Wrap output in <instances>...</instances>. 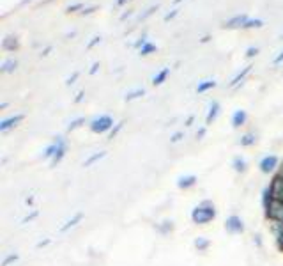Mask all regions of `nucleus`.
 Returning a JSON list of instances; mask_svg holds the SVG:
<instances>
[{"label":"nucleus","instance_id":"1","mask_svg":"<svg viewBox=\"0 0 283 266\" xmlns=\"http://www.w3.org/2000/svg\"><path fill=\"white\" fill-rule=\"evenodd\" d=\"M216 218V208L211 201H204L202 204H198L196 208H193L191 211V220L196 226H205Z\"/></svg>","mask_w":283,"mask_h":266},{"label":"nucleus","instance_id":"2","mask_svg":"<svg viewBox=\"0 0 283 266\" xmlns=\"http://www.w3.org/2000/svg\"><path fill=\"white\" fill-rule=\"evenodd\" d=\"M113 128V119L110 117V115H99V117H96L90 123V132L94 133H106V132H112Z\"/></svg>","mask_w":283,"mask_h":266},{"label":"nucleus","instance_id":"3","mask_svg":"<svg viewBox=\"0 0 283 266\" xmlns=\"http://www.w3.org/2000/svg\"><path fill=\"white\" fill-rule=\"evenodd\" d=\"M265 218L269 222H282L283 224V202L273 199L265 209Z\"/></svg>","mask_w":283,"mask_h":266},{"label":"nucleus","instance_id":"4","mask_svg":"<svg viewBox=\"0 0 283 266\" xmlns=\"http://www.w3.org/2000/svg\"><path fill=\"white\" fill-rule=\"evenodd\" d=\"M278 163H280V160L276 154H267V156H264L262 160H260L259 167L264 174H273L276 169H280Z\"/></svg>","mask_w":283,"mask_h":266},{"label":"nucleus","instance_id":"5","mask_svg":"<svg viewBox=\"0 0 283 266\" xmlns=\"http://www.w3.org/2000/svg\"><path fill=\"white\" fill-rule=\"evenodd\" d=\"M225 229L229 232H232V234H241V232H244L243 218L237 217V215H230V217L227 218V222H225Z\"/></svg>","mask_w":283,"mask_h":266},{"label":"nucleus","instance_id":"6","mask_svg":"<svg viewBox=\"0 0 283 266\" xmlns=\"http://www.w3.org/2000/svg\"><path fill=\"white\" fill-rule=\"evenodd\" d=\"M269 188H271L273 199H276V201H282L283 202V177L276 174V176L273 177V181L269 183Z\"/></svg>","mask_w":283,"mask_h":266},{"label":"nucleus","instance_id":"7","mask_svg":"<svg viewBox=\"0 0 283 266\" xmlns=\"http://www.w3.org/2000/svg\"><path fill=\"white\" fill-rule=\"evenodd\" d=\"M23 121V114H18V115H13V117H7L4 119L2 123H0V132L5 133L9 132L11 128H15V126H18V124Z\"/></svg>","mask_w":283,"mask_h":266},{"label":"nucleus","instance_id":"8","mask_svg":"<svg viewBox=\"0 0 283 266\" xmlns=\"http://www.w3.org/2000/svg\"><path fill=\"white\" fill-rule=\"evenodd\" d=\"M246 21H248V16L246 15H235L234 18H230L229 21H225L223 27L225 29H239V27L243 29Z\"/></svg>","mask_w":283,"mask_h":266},{"label":"nucleus","instance_id":"9","mask_svg":"<svg viewBox=\"0 0 283 266\" xmlns=\"http://www.w3.org/2000/svg\"><path fill=\"white\" fill-rule=\"evenodd\" d=\"M55 140H57V144H59V148H57V153H55V156L52 158V165H53V167L57 165V163L62 162L64 154H66V149H68V146H66V140H64L62 137H57Z\"/></svg>","mask_w":283,"mask_h":266},{"label":"nucleus","instance_id":"10","mask_svg":"<svg viewBox=\"0 0 283 266\" xmlns=\"http://www.w3.org/2000/svg\"><path fill=\"white\" fill-rule=\"evenodd\" d=\"M246 119H248V114L244 112V110H235L234 115H232V126L234 128H241L246 124Z\"/></svg>","mask_w":283,"mask_h":266},{"label":"nucleus","instance_id":"11","mask_svg":"<svg viewBox=\"0 0 283 266\" xmlns=\"http://www.w3.org/2000/svg\"><path fill=\"white\" fill-rule=\"evenodd\" d=\"M196 181H198V179H196V176H182V177H179L177 187L181 188V190H188V188L195 187Z\"/></svg>","mask_w":283,"mask_h":266},{"label":"nucleus","instance_id":"12","mask_svg":"<svg viewBox=\"0 0 283 266\" xmlns=\"http://www.w3.org/2000/svg\"><path fill=\"white\" fill-rule=\"evenodd\" d=\"M251 68H253V66H246V68H243V71H239V73H237L234 78H232V82H230V87H237V85L243 84V80L249 75Z\"/></svg>","mask_w":283,"mask_h":266},{"label":"nucleus","instance_id":"13","mask_svg":"<svg viewBox=\"0 0 283 266\" xmlns=\"http://www.w3.org/2000/svg\"><path fill=\"white\" fill-rule=\"evenodd\" d=\"M218 114H220V103H218V101H212V105H211V109H209V114H207V117H205V124L212 123V121L218 117Z\"/></svg>","mask_w":283,"mask_h":266},{"label":"nucleus","instance_id":"14","mask_svg":"<svg viewBox=\"0 0 283 266\" xmlns=\"http://www.w3.org/2000/svg\"><path fill=\"white\" fill-rule=\"evenodd\" d=\"M18 41H16V38H11V36H7L4 41H2V48L7 50V52H15V50H18Z\"/></svg>","mask_w":283,"mask_h":266},{"label":"nucleus","instance_id":"15","mask_svg":"<svg viewBox=\"0 0 283 266\" xmlns=\"http://www.w3.org/2000/svg\"><path fill=\"white\" fill-rule=\"evenodd\" d=\"M232 167H234L235 172L243 174V172H246V169H248V165H246V160H244V158L235 156V158H234V162H232Z\"/></svg>","mask_w":283,"mask_h":266},{"label":"nucleus","instance_id":"16","mask_svg":"<svg viewBox=\"0 0 283 266\" xmlns=\"http://www.w3.org/2000/svg\"><path fill=\"white\" fill-rule=\"evenodd\" d=\"M82 218H83V213H76V215H74V217L71 218V220H68V222H66V224H64L62 227H60V232L69 231V229H71V227L76 226L78 222H82Z\"/></svg>","mask_w":283,"mask_h":266},{"label":"nucleus","instance_id":"17","mask_svg":"<svg viewBox=\"0 0 283 266\" xmlns=\"http://www.w3.org/2000/svg\"><path fill=\"white\" fill-rule=\"evenodd\" d=\"M168 75H170V68L161 69L159 73L154 75V78H152V85H161L163 82L166 80V76H168Z\"/></svg>","mask_w":283,"mask_h":266},{"label":"nucleus","instance_id":"18","mask_svg":"<svg viewBox=\"0 0 283 266\" xmlns=\"http://www.w3.org/2000/svg\"><path fill=\"white\" fill-rule=\"evenodd\" d=\"M214 87H216L214 80H205V82H200V84L196 85V93L204 94V93H207V91H211V89H214Z\"/></svg>","mask_w":283,"mask_h":266},{"label":"nucleus","instance_id":"19","mask_svg":"<svg viewBox=\"0 0 283 266\" xmlns=\"http://www.w3.org/2000/svg\"><path fill=\"white\" fill-rule=\"evenodd\" d=\"M257 142V137H255V133H246V135H243L239 140V144L243 146V148H249V146H253V144Z\"/></svg>","mask_w":283,"mask_h":266},{"label":"nucleus","instance_id":"20","mask_svg":"<svg viewBox=\"0 0 283 266\" xmlns=\"http://www.w3.org/2000/svg\"><path fill=\"white\" fill-rule=\"evenodd\" d=\"M16 68H18V62L13 59H7L4 64H2L0 71H2V73H13V71H16Z\"/></svg>","mask_w":283,"mask_h":266},{"label":"nucleus","instance_id":"21","mask_svg":"<svg viewBox=\"0 0 283 266\" xmlns=\"http://www.w3.org/2000/svg\"><path fill=\"white\" fill-rule=\"evenodd\" d=\"M271 201H273V193H271V188L265 187L262 192V206H264V211L267 209V206L271 204Z\"/></svg>","mask_w":283,"mask_h":266},{"label":"nucleus","instance_id":"22","mask_svg":"<svg viewBox=\"0 0 283 266\" xmlns=\"http://www.w3.org/2000/svg\"><path fill=\"white\" fill-rule=\"evenodd\" d=\"M105 156H106V153H105V151H101V153H96V154H92V156H90V158H87V160H85V162H83V167H90V165H92V163L99 162V160H101V158H105Z\"/></svg>","mask_w":283,"mask_h":266},{"label":"nucleus","instance_id":"23","mask_svg":"<svg viewBox=\"0 0 283 266\" xmlns=\"http://www.w3.org/2000/svg\"><path fill=\"white\" fill-rule=\"evenodd\" d=\"M209 245H211V242L207 240V238H196V240H195V247L198 248V252L207 250V248H209Z\"/></svg>","mask_w":283,"mask_h":266},{"label":"nucleus","instance_id":"24","mask_svg":"<svg viewBox=\"0 0 283 266\" xmlns=\"http://www.w3.org/2000/svg\"><path fill=\"white\" fill-rule=\"evenodd\" d=\"M262 25V20H259V18H248V21L244 23L243 29H260Z\"/></svg>","mask_w":283,"mask_h":266},{"label":"nucleus","instance_id":"25","mask_svg":"<svg viewBox=\"0 0 283 266\" xmlns=\"http://www.w3.org/2000/svg\"><path fill=\"white\" fill-rule=\"evenodd\" d=\"M156 50H158L156 44H152V43H149V41H147V43L140 48V55H151V54H154Z\"/></svg>","mask_w":283,"mask_h":266},{"label":"nucleus","instance_id":"26","mask_svg":"<svg viewBox=\"0 0 283 266\" xmlns=\"http://www.w3.org/2000/svg\"><path fill=\"white\" fill-rule=\"evenodd\" d=\"M57 148H59V144H57V140H53V144H50L48 148H46V151L43 153L44 158H53L55 153H57Z\"/></svg>","mask_w":283,"mask_h":266},{"label":"nucleus","instance_id":"27","mask_svg":"<svg viewBox=\"0 0 283 266\" xmlns=\"http://www.w3.org/2000/svg\"><path fill=\"white\" fill-rule=\"evenodd\" d=\"M143 94H145L143 89H135V91H131V93H127L124 99H126V101H133V99L140 98V96H143Z\"/></svg>","mask_w":283,"mask_h":266},{"label":"nucleus","instance_id":"28","mask_svg":"<svg viewBox=\"0 0 283 266\" xmlns=\"http://www.w3.org/2000/svg\"><path fill=\"white\" fill-rule=\"evenodd\" d=\"M83 123H85V119H83V117L74 119V121H71V124H69V126H68V132H73V130L80 128V126H82Z\"/></svg>","mask_w":283,"mask_h":266},{"label":"nucleus","instance_id":"29","mask_svg":"<svg viewBox=\"0 0 283 266\" xmlns=\"http://www.w3.org/2000/svg\"><path fill=\"white\" fill-rule=\"evenodd\" d=\"M76 11H80V13H82V11H83V4H73V5H69L68 9H66V13H68V15H71V13H76Z\"/></svg>","mask_w":283,"mask_h":266},{"label":"nucleus","instance_id":"30","mask_svg":"<svg viewBox=\"0 0 283 266\" xmlns=\"http://www.w3.org/2000/svg\"><path fill=\"white\" fill-rule=\"evenodd\" d=\"M15 261H18V256H16V254H11V256H7L4 261H2V266H9L11 263H15Z\"/></svg>","mask_w":283,"mask_h":266},{"label":"nucleus","instance_id":"31","mask_svg":"<svg viewBox=\"0 0 283 266\" xmlns=\"http://www.w3.org/2000/svg\"><path fill=\"white\" fill-rule=\"evenodd\" d=\"M122 126H124V123H122V121H121V123L115 124V128H112V132H110V138H115V137H117V133L122 130Z\"/></svg>","mask_w":283,"mask_h":266},{"label":"nucleus","instance_id":"32","mask_svg":"<svg viewBox=\"0 0 283 266\" xmlns=\"http://www.w3.org/2000/svg\"><path fill=\"white\" fill-rule=\"evenodd\" d=\"M257 54H259V48H257V46H249V48L246 50V57H248V59H253Z\"/></svg>","mask_w":283,"mask_h":266},{"label":"nucleus","instance_id":"33","mask_svg":"<svg viewBox=\"0 0 283 266\" xmlns=\"http://www.w3.org/2000/svg\"><path fill=\"white\" fill-rule=\"evenodd\" d=\"M154 11H158V5H152V7H149V9H147L145 13H143V15L140 16V20H145L147 16H151L152 13H154Z\"/></svg>","mask_w":283,"mask_h":266},{"label":"nucleus","instance_id":"34","mask_svg":"<svg viewBox=\"0 0 283 266\" xmlns=\"http://www.w3.org/2000/svg\"><path fill=\"white\" fill-rule=\"evenodd\" d=\"M98 43H101V38H99V36H94L92 39L88 41V44H87V48L90 50V48H94V46H96V44Z\"/></svg>","mask_w":283,"mask_h":266},{"label":"nucleus","instance_id":"35","mask_svg":"<svg viewBox=\"0 0 283 266\" xmlns=\"http://www.w3.org/2000/svg\"><path fill=\"white\" fill-rule=\"evenodd\" d=\"M177 15H179V9H174V11H172V13H168V15H165V18H163V20H165V21H170V20H174V18H176Z\"/></svg>","mask_w":283,"mask_h":266},{"label":"nucleus","instance_id":"36","mask_svg":"<svg viewBox=\"0 0 283 266\" xmlns=\"http://www.w3.org/2000/svg\"><path fill=\"white\" fill-rule=\"evenodd\" d=\"M78 76H80V73H78V71H74V73L71 75V76H69V78H68V82H66V84H68V85H73L74 82L78 80Z\"/></svg>","mask_w":283,"mask_h":266},{"label":"nucleus","instance_id":"37","mask_svg":"<svg viewBox=\"0 0 283 266\" xmlns=\"http://www.w3.org/2000/svg\"><path fill=\"white\" fill-rule=\"evenodd\" d=\"M184 137V133L182 132H177V133H174V135H172V138H170V142H179V140H181V138Z\"/></svg>","mask_w":283,"mask_h":266},{"label":"nucleus","instance_id":"38","mask_svg":"<svg viewBox=\"0 0 283 266\" xmlns=\"http://www.w3.org/2000/svg\"><path fill=\"white\" fill-rule=\"evenodd\" d=\"M145 43H147V34H143L140 38V39H138L137 43H135V48H142V46H143Z\"/></svg>","mask_w":283,"mask_h":266},{"label":"nucleus","instance_id":"39","mask_svg":"<svg viewBox=\"0 0 283 266\" xmlns=\"http://www.w3.org/2000/svg\"><path fill=\"white\" fill-rule=\"evenodd\" d=\"M94 11H98V7H96V5H92V7H83L82 15L83 16H85V15H92Z\"/></svg>","mask_w":283,"mask_h":266},{"label":"nucleus","instance_id":"40","mask_svg":"<svg viewBox=\"0 0 283 266\" xmlns=\"http://www.w3.org/2000/svg\"><path fill=\"white\" fill-rule=\"evenodd\" d=\"M159 229H161V232H168V231H172V229H174V226H172V222H166V226L159 227Z\"/></svg>","mask_w":283,"mask_h":266},{"label":"nucleus","instance_id":"41","mask_svg":"<svg viewBox=\"0 0 283 266\" xmlns=\"http://www.w3.org/2000/svg\"><path fill=\"white\" fill-rule=\"evenodd\" d=\"M37 217V211H34V213H30L29 217H25L23 218V224H27V222H30V220H34V218Z\"/></svg>","mask_w":283,"mask_h":266},{"label":"nucleus","instance_id":"42","mask_svg":"<svg viewBox=\"0 0 283 266\" xmlns=\"http://www.w3.org/2000/svg\"><path fill=\"white\" fill-rule=\"evenodd\" d=\"M98 69H99V62H94L92 68H90V71H88V73H90V75H96V73H98Z\"/></svg>","mask_w":283,"mask_h":266},{"label":"nucleus","instance_id":"43","mask_svg":"<svg viewBox=\"0 0 283 266\" xmlns=\"http://www.w3.org/2000/svg\"><path fill=\"white\" fill-rule=\"evenodd\" d=\"M83 96H85V93H83V91H80V93L76 94V98H74V103H80V101L83 99Z\"/></svg>","mask_w":283,"mask_h":266},{"label":"nucleus","instance_id":"44","mask_svg":"<svg viewBox=\"0 0 283 266\" xmlns=\"http://www.w3.org/2000/svg\"><path fill=\"white\" fill-rule=\"evenodd\" d=\"M282 62H283V52H282V54L278 55V57H276V59H274V64H276V66H278V64H282Z\"/></svg>","mask_w":283,"mask_h":266},{"label":"nucleus","instance_id":"45","mask_svg":"<svg viewBox=\"0 0 283 266\" xmlns=\"http://www.w3.org/2000/svg\"><path fill=\"white\" fill-rule=\"evenodd\" d=\"M46 245H50V240H44V242H39V243H37V248H43V247H46Z\"/></svg>","mask_w":283,"mask_h":266},{"label":"nucleus","instance_id":"46","mask_svg":"<svg viewBox=\"0 0 283 266\" xmlns=\"http://www.w3.org/2000/svg\"><path fill=\"white\" fill-rule=\"evenodd\" d=\"M204 135H205V128H200L198 132H196V137H198V138H202Z\"/></svg>","mask_w":283,"mask_h":266},{"label":"nucleus","instance_id":"47","mask_svg":"<svg viewBox=\"0 0 283 266\" xmlns=\"http://www.w3.org/2000/svg\"><path fill=\"white\" fill-rule=\"evenodd\" d=\"M131 15H133V11H127V13H124V15L121 16V20H126V18H129Z\"/></svg>","mask_w":283,"mask_h":266},{"label":"nucleus","instance_id":"48","mask_svg":"<svg viewBox=\"0 0 283 266\" xmlns=\"http://www.w3.org/2000/svg\"><path fill=\"white\" fill-rule=\"evenodd\" d=\"M193 115H190V117H188V121H186V126H191V124H193Z\"/></svg>","mask_w":283,"mask_h":266},{"label":"nucleus","instance_id":"49","mask_svg":"<svg viewBox=\"0 0 283 266\" xmlns=\"http://www.w3.org/2000/svg\"><path fill=\"white\" fill-rule=\"evenodd\" d=\"M255 243H257V245H259V247H262V240H260V236H259V234H257V236H255Z\"/></svg>","mask_w":283,"mask_h":266},{"label":"nucleus","instance_id":"50","mask_svg":"<svg viewBox=\"0 0 283 266\" xmlns=\"http://www.w3.org/2000/svg\"><path fill=\"white\" fill-rule=\"evenodd\" d=\"M50 52H52V46H46V48L43 50V54H41V55H48Z\"/></svg>","mask_w":283,"mask_h":266},{"label":"nucleus","instance_id":"51","mask_svg":"<svg viewBox=\"0 0 283 266\" xmlns=\"http://www.w3.org/2000/svg\"><path fill=\"white\" fill-rule=\"evenodd\" d=\"M209 39H211V36H204V38H202L200 41H202V43H207V41H209Z\"/></svg>","mask_w":283,"mask_h":266},{"label":"nucleus","instance_id":"52","mask_svg":"<svg viewBox=\"0 0 283 266\" xmlns=\"http://www.w3.org/2000/svg\"><path fill=\"white\" fill-rule=\"evenodd\" d=\"M126 2H127V0H117V5H119V7H122V5L126 4Z\"/></svg>","mask_w":283,"mask_h":266},{"label":"nucleus","instance_id":"53","mask_svg":"<svg viewBox=\"0 0 283 266\" xmlns=\"http://www.w3.org/2000/svg\"><path fill=\"white\" fill-rule=\"evenodd\" d=\"M278 248H280V250H283V238L278 242Z\"/></svg>","mask_w":283,"mask_h":266},{"label":"nucleus","instance_id":"54","mask_svg":"<svg viewBox=\"0 0 283 266\" xmlns=\"http://www.w3.org/2000/svg\"><path fill=\"white\" fill-rule=\"evenodd\" d=\"M278 176H282L283 177V165L280 167V171H278Z\"/></svg>","mask_w":283,"mask_h":266},{"label":"nucleus","instance_id":"55","mask_svg":"<svg viewBox=\"0 0 283 266\" xmlns=\"http://www.w3.org/2000/svg\"><path fill=\"white\" fill-rule=\"evenodd\" d=\"M29 2H32V0H21V4H29Z\"/></svg>","mask_w":283,"mask_h":266},{"label":"nucleus","instance_id":"56","mask_svg":"<svg viewBox=\"0 0 283 266\" xmlns=\"http://www.w3.org/2000/svg\"><path fill=\"white\" fill-rule=\"evenodd\" d=\"M182 0H174V4H181Z\"/></svg>","mask_w":283,"mask_h":266}]
</instances>
